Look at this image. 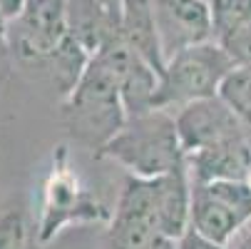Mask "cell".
Returning a JSON list of instances; mask_svg holds the SVG:
<instances>
[{
	"label": "cell",
	"instance_id": "cell-7",
	"mask_svg": "<svg viewBox=\"0 0 251 249\" xmlns=\"http://www.w3.org/2000/svg\"><path fill=\"white\" fill-rule=\"evenodd\" d=\"M251 222V182H192V227L206 239L226 244Z\"/></svg>",
	"mask_w": 251,
	"mask_h": 249
},
{
	"label": "cell",
	"instance_id": "cell-16",
	"mask_svg": "<svg viewBox=\"0 0 251 249\" xmlns=\"http://www.w3.org/2000/svg\"><path fill=\"white\" fill-rule=\"evenodd\" d=\"M219 97L231 108L241 125H251V65H236L219 87Z\"/></svg>",
	"mask_w": 251,
	"mask_h": 249
},
{
	"label": "cell",
	"instance_id": "cell-1",
	"mask_svg": "<svg viewBox=\"0 0 251 249\" xmlns=\"http://www.w3.org/2000/svg\"><path fill=\"white\" fill-rule=\"evenodd\" d=\"M127 108L115 75L97 57H90L82 78L67 97H62L60 122L77 147L95 155L127 122Z\"/></svg>",
	"mask_w": 251,
	"mask_h": 249
},
{
	"label": "cell",
	"instance_id": "cell-21",
	"mask_svg": "<svg viewBox=\"0 0 251 249\" xmlns=\"http://www.w3.org/2000/svg\"><path fill=\"white\" fill-rule=\"evenodd\" d=\"M10 55V40H8V20L0 15V62Z\"/></svg>",
	"mask_w": 251,
	"mask_h": 249
},
{
	"label": "cell",
	"instance_id": "cell-15",
	"mask_svg": "<svg viewBox=\"0 0 251 249\" xmlns=\"http://www.w3.org/2000/svg\"><path fill=\"white\" fill-rule=\"evenodd\" d=\"M38 220L20 199L0 202V249H40Z\"/></svg>",
	"mask_w": 251,
	"mask_h": 249
},
{
	"label": "cell",
	"instance_id": "cell-20",
	"mask_svg": "<svg viewBox=\"0 0 251 249\" xmlns=\"http://www.w3.org/2000/svg\"><path fill=\"white\" fill-rule=\"evenodd\" d=\"M23 5H25V0H0V15L5 20H13Z\"/></svg>",
	"mask_w": 251,
	"mask_h": 249
},
{
	"label": "cell",
	"instance_id": "cell-5",
	"mask_svg": "<svg viewBox=\"0 0 251 249\" xmlns=\"http://www.w3.org/2000/svg\"><path fill=\"white\" fill-rule=\"evenodd\" d=\"M67 38V0H25L20 13L8 20L10 55L27 67L45 70Z\"/></svg>",
	"mask_w": 251,
	"mask_h": 249
},
{
	"label": "cell",
	"instance_id": "cell-11",
	"mask_svg": "<svg viewBox=\"0 0 251 249\" xmlns=\"http://www.w3.org/2000/svg\"><path fill=\"white\" fill-rule=\"evenodd\" d=\"M187 169L192 182H236L251 174V147L244 137L222 142L194 155H187Z\"/></svg>",
	"mask_w": 251,
	"mask_h": 249
},
{
	"label": "cell",
	"instance_id": "cell-10",
	"mask_svg": "<svg viewBox=\"0 0 251 249\" xmlns=\"http://www.w3.org/2000/svg\"><path fill=\"white\" fill-rule=\"evenodd\" d=\"M179 139H182L184 155H194L199 150L222 145V142L244 137L241 120L231 112L229 105L217 97H204L189 102L174 112Z\"/></svg>",
	"mask_w": 251,
	"mask_h": 249
},
{
	"label": "cell",
	"instance_id": "cell-14",
	"mask_svg": "<svg viewBox=\"0 0 251 249\" xmlns=\"http://www.w3.org/2000/svg\"><path fill=\"white\" fill-rule=\"evenodd\" d=\"M120 38L145 57L157 73H164V53L152 15V0H125L120 18Z\"/></svg>",
	"mask_w": 251,
	"mask_h": 249
},
{
	"label": "cell",
	"instance_id": "cell-22",
	"mask_svg": "<svg viewBox=\"0 0 251 249\" xmlns=\"http://www.w3.org/2000/svg\"><path fill=\"white\" fill-rule=\"evenodd\" d=\"M102 3L110 10H115V13H122V3H125V0H102Z\"/></svg>",
	"mask_w": 251,
	"mask_h": 249
},
{
	"label": "cell",
	"instance_id": "cell-2",
	"mask_svg": "<svg viewBox=\"0 0 251 249\" xmlns=\"http://www.w3.org/2000/svg\"><path fill=\"white\" fill-rule=\"evenodd\" d=\"M97 157L117 162L129 177L139 180H157L187 162L176 120L169 110H150L127 117L125 127Z\"/></svg>",
	"mask_w": 251,
	"mask_h": 249
},
{
	"label": "cell",
	"instance_id": "cell-3",
	"mask_svg": "<svg viewBox=\"0 0 251 249\" xmlns=\"http://www.w3.org/2000/svg\"><path fill=\"white\" fill-rule=\"evenodd\" d=\"M112 212L82 182V177L70 165L67 147L60 145L52 157V167L43 182L38 209V237L43 244L52 242L67 227L75 224H110Z\"/></svg>",
	"mask_w": 251,
	"mask_h": 249
},
{
	"label": "cell",
	"instance_id": "cell-12",
	"mask_svg": "<svg viewBox=\"0 0 251 249\" xmlns=\"http://www.w3.org/2000/svg\"><path fill=\"white\" fill-rule=\"evenodd\" d=\"M152 182H154L162 232L174 244L192 227V177H189L187 162L164 177H157Z\"/></svg>",
	"mask_w": 251,
	"mask_h": 249
},
{
	"label": "cell",
	"instance_id": "cell-13",
	"mask_svg": "<svg viewBox=\"0 0 251 249\" xmlns=\"http://www.w3.org/2000/svg\"><path fill=\"white\" fill-rule=\"evenodd\" d=\"M122 13L110 10L102 0H67V30L90 55L120 32Z\"/></svg>",
	"mask_w": 251,
	"mask_h": 249
},
{
	"label": "cell",
	"instance_id": "cell-23",
	"mask_svg": "<svg viewBox=\"0 0 251 249\" xmlns=\"http://www.w3.org/2000/svg\"><path fill=\"white\" fill-rule=\"evenodd\" d=\"M236 249H251V232H246V234H244V237L239 239Z\"/></svg>",
	"mask_w": 251,
	"mask_h": 249
},
{
	"label": "cell",
	"instance_id": "cell-18",
	"mask_svg": "<svg viewBox=\"0 0 251 249\" xmlns=\"http://www.w3.org/2000/svg\"><path fill=\"white\" fill-rule=\"evenodd\" d=\"M217 43L229 53V57L236 65H251V23L241 25L239 30H234L229 35H224Z\"/></svg>",
	"mask_w": 251,
	"mask_h": 249
},
{
	"label": "cell",
	"instance_id": "cell-4",
	"mask_svg": "<svg viewBox=\"0 0 251 249\" xmlns=\"http://www.w3.org/2000/svg\"><path fill=\"white\" fill-rule=\"evenodd\" d=\"M234 67L236 62L217 40L176 53L167 60L159 78L157 110H179L189 102L217 97L222 83Z\"/></svg>",
	"mask_w": 251,
	"mask_h": 249
},
{
	"label": "cell",
	"instance_id": "cell-8",
	"mask_svg": "<svg viewBox=\"0 0 251 249\" xmlns=\"http://www.w3.org/2000/svg\"><path fill=\"white\" fill-rule=\"evenodd\" d=\"M92 57H97L115 75L129 117L157 110V92L162 75L120 38V32L107 40Z\"/></svg>",
	"mask_w": 251,
	"mask_h": 249
},
{
	"label": "cell",
	"instance_id": "cell-19",
	"mask_svg": "<svg viewBox=\"0 0 251 249\" xmlns=\"http://www.w3.org/2000/svg\"><path fill=\"white\" fill-rule=\"evenodd\" d=\"M176 247H179V249H226V244H219V242H214V239H206V237H201V234L194 232V229H189L182 239H179Z\"/></svg>",
	"mask_w": 251,
	"mask_h": 249
},
{
	"label": "cell",
	"instance_id": "cell-6",
	"mask_svg": "<svg viewBox=\"0 0 251 249\" xmlns=\"http://www.w3.org/2000/svg\"><path fill=\"white\" fill-rule=\"evenodd\" d=\"M169 244L159 222L154 182L127 174L112 209L107 249H167Z\"/></svg>",
	"mask_w": 251,
	"mask_h": 249
},
{
	"label": "cell",
	"instance_id": "cell-17",
	"mask_svg": "<svg viewBox=\"0 0 251 249\" xmlns=\"http://www.w3.org/2000/svg\"><path fill=\"white\" fill-rule=\"evenodd\" d=\"M214 18V40L251 23V0H209Z\"/></svg>",
	"mask_w": 251,
	"mask_h": 249
},
{
	"label": "cell",
	"instance_id": "cell-9",
	"mask_svg": "<svg viewBox=\"0 0 251 249\" xmlns=\"http://www.w3.org/2000/svg\"><path fill=\"white\" fill-rule=\"evenodd\" d=\"M152 15L164 62L187 48L214 40L209 0H152Z\"/></svg>",
	"mask_w": 251,
	"mask_h": 249
}]
</instances>
